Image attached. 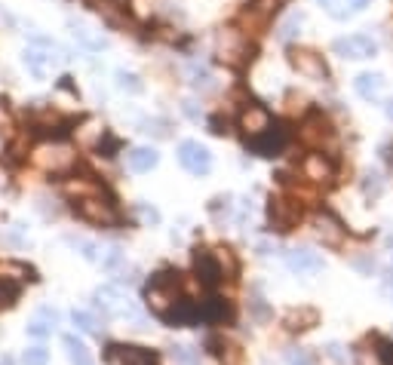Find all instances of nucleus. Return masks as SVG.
I'll return each mask as SVG.
<instances>
[{
    "label": "nucleus",
    "instance_id": "f257e3e1",
    "mask_svg": "<svg viewBox=\"0 0 393 365\" xmlns=\"http://www.w3.org/2000/svg\"><path fill=\"white\" fill-rule=\"evenodd\" d=\"M178 301H182V274L169 267L154 274L151 283H148V304H151V310L157 317L163 319Z\"/></svg>",
    "mask_w": 393,
    "mask_h": 365
},
{
    "label": "nucleus",
    "instance_id": "f03ea898",
    "mask_svg": "<svg viewBox=\"0 0 393 365\" xmlns=\"http://www.w3.org/2000/svg\"><path fill=\"white\" fill-rule=\"evenodd\" d=\"M105 362L108 365H157V353L135 344H108L105 347Z\"/></svg>",
    "mask_w": 393,
    "mask_h": 365
},
{
    "label": "nucleus",
    "instance_id": "7ed1b4c3",
    "mask_svg": "<svg viewBox=\"0 0 393 365\" xmlns=\"http://www.w3.org/2000/svg\"><path fill=\"white\" fill-rule=\"evenodd\" d=\"M71 209L80 215L83 221H92V224H102V227L117 224V221H120V215H117V209H114V203H102L98 197H80V199H74V206H71Z\"/></svg>",
    "mask_w": 393,
    "mask_h": 365
},
{
    "label": "nucleus",
    "instance_id": "20e7f679",
    "mask_svg": "<svg viewBox=\"0 0 393 365\" xmlns=\"http://www.w3.org/2000/svg\"><path fill=\"white\" fill-rule=\"evenodd\" d=\"M289 64L298 71L307 80H326L329 77V68L323 62V55L313 53V49H304V46H292L289 49Z\"/></svg>",
    "mask_w": 393,
    "mask_h": 365
},
{
    "label": "nucleus",
    "instance_id": "39448f33",
    "mask_svg": "<svg viewBox=\"0 0 393 365\" xmlns=\"http://www.w3.org/2000/svg\"><path fill=\"white\" fill-rule=\"evenodd\" d=\"M194 270L206 289H216L225 279V261H221V255L209 252V249H194Z\"/></svg>",
    "mask_w": 393,
    "mask_h": 365
},
{
    "label": "nucleus",
    "instance_id": "423d86ee",
    "mask_svg": "<svg viewBox=\"0 0 393 365\" xmlns=\"http://www.w3.org/2000/svg\"><path fill=\"white\" fill-rule=\"evenodd\" d=\"M332 49L344 59H372L378 53V43L369 34H350V37H338L332 43Z\"/></svg>",
    "mask_w": 393,
    "mask_h": 365
},
{
    "label": "nucleus",
    "instance_id": "0eeeda50",
    "mask_svg": "<svg viewBox=\"0 0 393 365\" xmlns=\"http://www.w3.org/2000/svg\"><path fill=\"white\" fill-rule=\"evenodd\" d=\"M268 215H270L274 231H292V227L302 221V206L292 203V199L274 197V199H270V206H268Z\"/></svg>",
    "mask_w": 393,
    "mask_h": 365
},
{
    "label": "nucleus",
    "instance_id": "6e6552de",
    "mask_svg": "<svg viewBox=\"0 0 393 365\" xmlns=\"http://www.w3.org/2000/svg\"><path fill=\"white\" fill-rule=\"evenodd\" d=\"M178 160H182V166L188 169L191 175H206V172L212 169V154L200 145V141H184V145L178 148Z\"/></svg>",
    "mask_w": 393,
    "mask_h": 365
},
{
    "label": "nucleus",
    "instance_id": "1a4fd4ad",
    "mask_svg": "<svg viewBox=\"0 0 393 365\" xmlns=\"http://www.w3.org/2000/svg\"><path fill=\"white\" fill-rule=\"evenodd\" d=\"M240 129L246 132V139H259V135H264V132L270 129V114H268V107L249 105L246 111L240 114Z\"/></svg>",
    "mask_w": 393,
    "mask_h": 365
},
{
    "label": "nucleus",
    "instance_id": "9d476101",
    "mask_svg": "<svg viewBox=\"0 0 393 365\" xmlns=\"http://www.w3.org/2000/svg\"><path fill=\"white\" fill-rule=\"evenodd\" d=\"M302 139L313 141V145H323L326 139H332V123L323 111H311L302 123Z\"/></svg>",
    "mask_w": 393,
    "mask_h": 365
},
{
    "label": "nucleus",
    "instance_id": "9b49d317",
    "mask_svg": "<svg viewBox=\"0 0 393 365\" xmlns=\"http://www.w3.org/2000/svg\"><path fill=\"white\" fill-rule=\"evenodd\" d=\"M286 145V132L277 126H270L264 135H259V139H249V148L255 150L259 157H277Z\"/></svg>",
    "mask_w": 393,
    "mask_h": 365
},
{
    "label": "nucleus",
    "instance_id": "f8f14e48",
    "mask_svg": "<svg viewBox=\"0 0 393 365\" xmlns=\"http://www.w3.org/2000/svg\"><path fill=\"white\" fill-rule=\"evenodd\" d=\"M286 264H289L295 274H317V270L323 267V258L313 252V249H292V252L286 255Z\"/></svg>",
    "mask_w": 393,
    "mask_h": 365
},
{
    "label": "nucleus",
    "instance_id": "ddd939ff",
    "mask_svg": "<svg viewBox=\"0 0 393 365\" xmlns=\"http://www.w3.org/2000/svg\"><path fill=\"white\" fill-rule=\"evenodd\" d=\"M304 178H311V181H332L335 166L323 154H307L304 157Z\"/></svg>",
    "mask_w": 393,
    "mask_h": 365
},
{
    "label": "nucleus",
    "instance_id": "4468645a",
    "mask_svg": "<svg viewBox=\"0 0 393 365\" xmlns=\"http://www.w3.org/2000/svg\"><path fill=\"white\" fill-rule=\"evenodd\" d=\"M22 59H25V68L31 71V74L37 77V80H44L49 62H55V55H53V53H44V49H37V46H28Z\"/></svg>",
    "mask_w": 393,
    "mask_h": 365
},
{
    "label": "nucleus",
    "instance_id": "2eb2a0df",
    "mask_svg": "<svg viewBox=\"0 0 393 365\" xmlns=\"http://www.w3.org/2000/svg\"><path fill=\"white\" fill-rule=\"evenodd\" d=\"M62 344H65V353H68L71 365H96V359H92V353H89V347L80 338H77V335H65Z\"/></svg>",
    "mask_w": 393,
    "mask_h": 365
},
{
    "label": "nucleus",
    "instance_id": "dca6fc26",
    "mask_svg": "<svg viewBox=\"0 0 393 365\" xmlns=\"http://www.w3.org/2000/svg\"><path fill=\"white\" fill-rule=\"evenodd\" d=\"M71 34H74V40L80 43L83 49H92V53H96V49H105V46H108V40H105L102 34H96L92 28H87L83 21H71Z\"/></svg>",
    "mask_w": 393,
    "mask_h": 365
},
{
    "label": "nucleus",
    "instance_id": "f3484780",
    "mask_svg": "<svg viewBox=\"0 0 393 365\" xmlns=\"http://www.w3.org/2000/svg\"><path fill=\"white\" fill-rule=\"evenodd\" d=\"M160 163V154L154 148H132L130 150V169L132 172H151Z\"/></svg>",
    "mask_w": 393,
    "mask_h": 365
},
{
    "label": "nucleus",
    "instance_id": "a211bd4d",
    "mask_svg": "<svg viewBox=\"0 0 393 365\" xmlns=\"http://www.w3.org/2000/svg\"><path fill=\"white\" fill-rule=\"evenodd\" d=\"M231 317H234V310L221 298H209L203 307H200V322H225Z\"/></svg>",
    "mask_w": 393,
    "mask_h": 365
},
{
    "label": "nucleus",
    "instance_id": "6ab92c4d",
    "mask_svg": "<svg viewBox=\"0 0 393 365\" xmlns=\"http://www.w3.org/2000/svg\"><path fill=\"white\" fill-rule=\"evenodd\" d=\"M356 92H360L363 98H369V102H375V98L384 96V77L381 74H360L356 77Z\"/></svg>",
    "mask_w": 393,
    "mask_h": 365
},
{
    "label": "nucleus",
    "instance_id": "aec40b11",
    "mask_svg": "<svg viewBox=\"0 0 393 365\" xmlns=\"http://www.w3.org/2000/svg\"><path fill=\"white\" fill-rule=\"evenodd\" d=\"M286 326H289L292 332H304V328H313V326H317V310H311V307H302V310H289V313H286Z\"/></svg>",
    "mask_w": 393,
    "mask_h": 365
},
{
    "label": "nucleus",
    "instance_id": "412c9836",
    "mask_svg": "<svg viewBox=\"0 0 393 365\" xmlns=\"http://www.w3.org/2000/svg\"><path fill=\"white\" fill-rule=\"evenodd\" d=\"M317 231H320V236H323L326 242H338V240H341V224H338V221H335L329 212H323V215L317 218Z\"/></svg>",
    "mask_w": 393,
    "mask_h": 365
},
{
    "label": "nucleus",
    "instance_id": "4be33fe9",
    "mask_svg": "<svg viewBox=\"0 0 393 365\" xmlns=\"http://www.w3.org/2000/svg\"><path fill=\"white\" fill-rule=\"evenodd\" d=\"M19 295H22V285L12 283L10 276L0 279V307H12L19 301Z\"/></svg>",
    "mask_w": 393,
    "mask_h": 365
},
{
    "label": "nucleus",
    "instance_id": "5701e85b",
    "mask_svg": "<svg viewBox=\"0 0 393 365\" xmlns=\"http://www.w3.org/2000/svg\"><path fill=\"white\" fill-rule=\"evenodd\" d=\"M304 25V16L302 12H292L289 19H283L280 21V28H277V34H280V40H292L298 34V28Z\"/></svg>",
    "mask_w": 393,
    "mask_h": 365
},
{
    "label": "nucleus",
    "instance_id": "b1692460",
    "mask_svg": "<svg viewBox=\"0 0 393 365\" xmlns=\"http://www.w3.org/2000/svg\"><path fill=\"white\" fill-rule=\"evenodd\" d=\"M71 322H74L77 328H80V332H98V322H96V317H92V313H87V310H74L71 313Z\"/></svg>",
    "mask_w": 393,
    "mask_h": 365
},
{
    "label": "nucleus",
    "instance_id": "393cba45",
    "mask_svg": "<svg viewBox=\"0 0 393 365\" xmlns=\"http://www.w3.org/2000/svg\"><path fill=\"white\" fill-rule=\"evenodd\" d=\"M320 6L329 12L332 19H347V12H350V3L347 0H317Z\"/></svg>",
    "mask_w": 393,
    "mask_h": 365
},
{
    "label": "nucleus",
    "instance_id": "a878e982",
    "mask_svg": "<svg viewBox=\"0 0 393 365\" xmlns=\"http://www.w3.org/2000/svg\"><path fill=\"white\" fill-rule=\"evenodd\" d=\"M49 362V350L46 347H28L22 353V365H46Z\"/></svg>",
    "mask_w": 393,
    "mask_h": 365
},
{
    "label": "nucleus",
    "instance_id": "bb28decb",
    "mask_svg": "<svg viewBox=\"0 0 393 365\" xmlns=\"http://www.w3.org/2000/svg\"><path fill=\"white\" fill-rule=\"evenodd\" d=\"M375 356L381 365H393V341L390 338H375Z\"/></svg>",
    "mask_w": 393,
    "mask_h": 365
},
{
    "label": "nucleus",
    "instance_id": "cd10ccee",
    "mask_svg": "<svg viewBox=\"0 0 393 365\" xmlns=\"http://www.w3.org/2000/svg\"><path fill=\"white\" fill-rule=\"evenodd\" d=\"M114 77H117V86H120V89H126V92H141V80L132 74V71H117Z\"/></svg>",
    "mask_w": 393,
    "mask_h": 365
},
{
    "label": "nucleus",
    "instance_id": "c85d7f7f",
    "mask_svg": "<svg viewBox=\"0 0 393 365\" xmlns=\"http://www.w3.org/2000/svg\"><path fill=\"white\" fill-rule=\"evenodd\" d=\"M173 359L175 365H200V353L191 347H173Z\"/></svg>",
    "mask_w": 393,
    "mask_h": 365
},
{
    "label": "nucleus",
    "instance_id": "c756f323",
    "mask_svg": "<svg viewBox=\"0 0 393 365\" xmlns=\"http://www.w3.org/2000/svg\"><path fill=\"white\" fill-rule=\"evenodd\" d=\"M68 242H71L74 249H80V255H83V258H89V261L96 258V246H92L89 240H77V236H68Z\"/></svg>",
    "mask_w": 393,
    "mask_h": 365
},
{
    "label": "nucleus",
    "instance_id": "7c9ffc66",
    "mask_svg": "<svg viewBox=\"0 0 393 365\" xmlns=\"http://www.w3.org/2000/svg\"><path fill=\"white\" fill-rule=\"evenodd\" d=\"M363 190L366 193H381V175H378V172H366V181H363Z\"/></svg>",
    "mask_w": 393,
    "mask_h": 365
},
{
    "label": "nucleus",
    "instance_id": "2f4dec72",
    "mask_svg": "<svg viewBox=\"0 0 393 365\" xmlns=\"http://www.w3.org/2000/svg\"><path fill=\"white\" fill-rule=\"evenodd\" d=\"M49 332H53V326L44 322V319H37V322H31V326H28V335H31V338H46Z\"/></svg>",
    "mask_w": 393,
    "mask_h": 365
},
{
    "label": "nucleus",
    "instance_id": "473e14b6",
    "mask_svg": "<svg viewBox=\"0 0 393 365\" xmlns=\"http://www.w3.org/2000/svg\"><path fill=\"white\" fill-rule=\"evenodd\" d=\"M286 359H289V365H313V359L304 353V350H289V356H286Z\"/></svg>",
    "mask_w": 393,
    "mask_h": 365
},
{
    "label": "nucleus",
    "instance_id": "72a5a7b5",
    "mask_svg": "<svg viewBox=\"0 0 393 365\" xmlns=\"http://www.w3.org/2000/svg\"><path fill=\"white\" fill-rule=\"evenodd\" d=\"M120 261H123V252H120V249H108V258H105V270H114Z\"/></svg>",
    "mask_w": 393,
    "mask_h": 365
},
{
    "label": "nucleus",
    "instance_id": "f704fd0d",
    "mask_svg": "<svg viewBox=\"0 0 393 365\" xmlns=\"http://www.w3.org/2000/svg\"><path fill=\"white\" fill-rule=\"evenodd\" d=\"M117 148H120V141L111 139V135H105V148H98V150H102L105 157H114V150H117Z\"/></svg>",
    "mask_w": 393,
    "mask_h": 365
},
{
    "label": "nucleus",
    "instance_id": "c9c22d12",
    "mask_svg": "<svg viewBox=\"0 0 393 365\" xmlns=\"http://www.w3.org/2000/svg\"><path fill=\"white\" fill-rule=\"evenodd\" d=\"M40 319H46V322H49V326H53V328H55V322H59V313H55V310H53V307H40Z\"/></svg>",
    "mask_w": 393,
    "mask_h": 365
},
{
    "label": "nucleus",
    "instance_id": "e433bc0d",
    "mask_svg": "<svg viewBox=\"0 0 393 365\" xmlns=\"http://www.w3.org/2000/svg\"><path fill=\"white\" fill-rule=\"evenodd\" d=\"M141 218L151 221V224H157V221H160V212L151 209V206H141Z\"/></svg>",
    "mask_w": 393,
    "mask_h": 365
},
{
    "label": "nucleus",
    "instance_id": "4c0bfd02",
    "mask_svg": "<svg viewBox=\"0 0 393 365\" xmlns=\"http://www.w3.org/2000/svg\"><path fill=\"white\" fill-rule=\"evenodd\" d=\"M182 111L188 114L191 120H197V117H200V111H197V107H194V102H191V98H184V102H182Z\"/></svg>",
    "mask_w": 393,
    "mask_h": 365
},
{
    "label": "nucleus",
    "instance_id": "58836bf2",
    "mask_svg": "<svg viewBox=\"0 0 393 365\" xmlns=\"http://www.w3.org/2000/svg\"><path fill=\"white\" fill-rule=\"evenodd\" d=\"M347 3H350V12H360L369 6V0H347Z\"/></svg>",
    "mask_w": 393,
    "mask_h": 365
},
{
    "label": "nucleus",
    "instance_id": "ea45409f",
    "mask_svg": "<svg viewBox=\"0 0 393 365\" xmlns=\"http://www.w3.org/2000/svg\"><path fill=\"white\" fill-rule=\"evenodd\" d=\"M387 114H390V117H393V102H390V107H387Z\"/></svg>",
    "mask_w": 393,
    "mask_h": 365
},
{
    "label": "nucleus",
    "instance_id": "a19ab883",
    "mask_svg": "<svg viewBox=\"0 0 393 365\" xmlns=\"http://www.w3.org/2000/svg\"><path fill=\"white\" fill-rule=\"evenodd\" d=\"M3 365H12V359H3Z\"/></svg>",
    "mask_w": 393,
    "mask_h": 365
},
{
    "label": "nucleus",
    "instance_id": "79ce46f5",
    "mask_svg": "<svg viewBox=\"0 0 393 365\" xmlns=\"http://www.w3.org/2000/svg\"><path fill=\"white\" fill-rule=\"evenodd\" d=\"M390 279H393V267H390Z\"/></svg>",
    "mask_w": 393,
    "mask_h": 365
}]
</instances>
